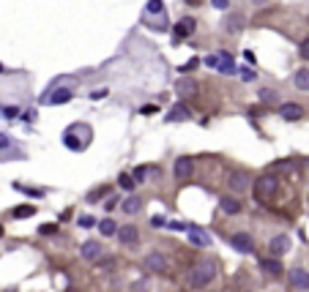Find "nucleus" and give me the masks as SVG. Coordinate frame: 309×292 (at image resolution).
Returning <instances> with one entry per match:
<instances>
[{"label":"nucleus","instance_id":"1","mask_svg":"<svg viewBox=\"0 0 309 292\" xmlns=\"http://www.w3.org/2000/svg\"><path fill=\"white\" fill-rule=\"evenodd\" d=\"M219 273V262L216 260H203V262H197L192 268V276H189V284L194 289L197 287H205V284H211L213 278H216Z\"/></svg>","mask_w":309,"mask_h":292},{"label":"nucleus","instance_id":"2","mask_svg":"<svg viewBox=\"0 0 309 292\" xmlns=\"http://www.w3.org/2000/svg\"><path fill=\"white\" fill-rule=\"evenodd\" d=\"M279 191V178L277 175H260L257 180H254V200L257 202H266V200H271L274 194Z\"/></svg>","mask_w":309,"mask_h":292},{"label":"nucleus","instance_id":"3","mask_svg":"<svg viewBox=\"0 0 309 292\" xmlns=\"http://www.w3.org/2000/svg\"><path fill=\"white\" fill-rule=\"evenodd\" d=\"M143 268L148 270V273H164L170 265H167V257L159 254V251H151V254L143 260Z\"/></svg>","mask_w":309,"mask_h":292},{"label":"nucleus","instance_id":"4","mask_svg":"<svg viewBox=\"0 0 309 292\" xmlns=\"http://www.w3.org/2000/svg\"><path fill=\"white\" fill-rule=\"evenodd\" d=\"M287 281H290V287L295 292H309V273H306L304 268H290Z\"/></svg>","mask_w":309,"mask_h":292},{"label":"nucleus","instance_id":"5","mask_svg":"<svg viewBox=\"0 0 309 292\" xmlns=\"http://www.w3.org/2000/svg\"><path fill=\"white\" fill-rule=\"evenodd\" d=\"M172 175H175L178 180H189L194 175V159H189V156L175 159V164H172Z\"/></svg>","mask_w":309,"mask_h":292},{"label":"nucleus","instance_id":"6","mask_svg":"<svg viewBox=\"0 0 309 292\" xmlns=\"http://www.w3.org/2000/svg\"><path fill=\"white\" fill-rule=\"evenodd\" d=\"M230 246L236 251H241V254H254V240H252L249 232H236L230 237Z\"/></svg>","mask_w":309,"mask_h":292},{"label":"nucleus","instance_id":"7","mask_svg":"<svg viewBox=\"0 0 309 292\" xmlns=\"http://www.w3.org/2000/svg\"><path fill=\"white\" fill-rule=\"evenodd\" d=\"M227 186H230L236 194H244V191H249V188H252V178L246 172H230Z\"/></svg>","mask_w":309,"mask_h":292},{"label":"nucleus","instance_id":"8","mask_svg":"<svg viewBox=\"0 0 309 292\" xmlns=\"http://www.w3.org/2000/svg\"><path fill=\"white\" fill-rule=\"evenodd\" d=\"M268 251H271V257H282L290 251V237L287 235H277L271 237V243H268Z\"/></svg>","mask_w":309,"mask_h":292},{"label":"nucleus","instance_id":"9","mask_svg":"<svg viewBox=\"0 0 309 292\" xmlns=\"http://www.w3.org/2000/svg\"><path fill=\"white\" fill-rule=\"evenodd\" d=\"M118 237H120L123 246H134V243L140 240V229L134 227V224H123V227L118 229Z\"/></svg>","mask_w":309,"mask_h":292},{"label":"nucleus","instance_id":"10","mask_svg":"<svg viewBox=\"0 0 309 292\" xmlns=\"http://www.w3.org/2000/svg\"><path fill=\"white\" fill-rule=\"evenodd\" d=\"M79 254H82V260H99L102 257V243L99 240H85L82 246H79Z\"/></svg>","mask_w":309,"mask_h":292},{"label":"nucleus","instance_id":"11","mask_svg":"<svg viewBox=\"0 0 309 292\" xmlns=\"http://www.w3.org/2000/svg\"><path fill=\"white\" fill-rule=\"evenodd\" d=\"M279 118L282 120H301L304 118V107L301 104H282L279 107Z\"/></svg>","mask_w":309,"mask_h":292},{"label":"nucleus","instance_id":"12","mask_svg":"<svg viewBox=\"0 0 309 292\" xmlns=\"http://www.w3.org/2000/svg\"><path fill=\"white\" fill-rule=\"evenodd\" d=\"M189 118H192V112H189V107H186V104H175L170 110V115H167L170 123H184V120H189Z\"/></svg>","mask_w":309,"mask_h":292},{"label":"nucleus","instance_id":"13","mask_svg":"<svg viewBox=\"0 0 309 292\" xmlns=\"http://www.w3.org/2000/svg\"><path fill=\"white\" fill-rule=\"evenodd\" d=\"M120 210L123 213H129V216H137L140 210H143V200H140L137 194H131V197H126L123 202H120Z\"/></svg>","mask_w":309,"mask_h":292},{"label":"nucleus","instance_id":"14","mask_svg":"<svg viewBox=\"0 0 309 292\" xmlns=\"http://www.w3.org/2000/svg\"><path fill=\"white\" fill-rule=\"evenodd\" d=\"M219 208L225 210L227 216H236V213H241V200H236V197H219Z\"/></svg>","mask_w":309,"mask_h":292},{"label":"nucleus","instance_id":"15","mask_svg":"<svg viewBox=\"0 0 309 292\" xmlns=\"http://www.w3.org/2000/svg\"><path fill=\"white\" fill-rule=\"evenodd\" d=\"M194 25H197V22H194L192 17H184V19H181V22H175V36H172V38H175V41H178V38H186V36H192Z\"/></svg>","mask_w":309,"mask_h":292},{"label":"nucleus","instance_id":"16","mask_svg":"<svg viewBox=\"0 0 309 292\" xmlns=\"http://www.w3.org/2000/svg\"><path fill=\"white\" fill-rule=\"evenodd\" d=\"M260 268L266 270V273H271V276H279L282 270V262H279V257H263V260H260Z\"/></svg>","mask_w":309,"mask_h":292},{"label":"nucleus","instance_id":"17","mask_svg":"<svg viewBox=\"0 0 309 292\" xmlns=\"http://www.w3.org/2000/svg\"><path fill=\"white\" fill-rule=\"evenodd\" d=\"M175 93H181V96H192V93H197V82L189 77H181L175 82Z\"/></svg>","mask_w":309,"mask_h":292},{"label":"nucleus","instance_id":"18","mask_svg":"<svg viewBox=\"0 0 309 292\" xmlns=\"http://www.w3.org/2000/svg\"><path fill=\"white\" fill-rule=\"evenodd\" d=\"M118 229H120V227H118V221H112L110 216L99 221V232H102L104 237H112V235H118Z\"/></svg>","mask_w":309,"mask_h":292},{"label":"nucleus","instance_id":"19","mask_svg":"<svg viewBox=\"0 0 309 292\" xmlns=\"http://www.w3.org/2000/svg\"><path fill=\"white\" fill-rule=\"evenodd\" d=\"M244 25H246V19L241 17V14H230V17L225 19V28L230 30V33H238L241 28H244Z\"/></svg>","mask_w":309,"mask_h":292},{"label":"nucleus","instance_id":"20","mask_svg":"<svg viewBox=\"0 0 309 292\" xmlns=\"http://www.w3.org/2000/svg\"><path fill=\"white\" fill-rule=\"evenodd\" d=\"M216 69H219L222 74H236V71H238V69H236V63H233V58L227 55V52H225V55H219V63H216Z\"/></svg>","mask_w":309,"mask_h":292},{"label":"nucleus","instance_id":"21","mask_svg":"<svg viewBox=\"0 0 309 292\" xmlns=\"http://www.w3.org/2000/svg\"><path fill=\"white\" fill-rule=\"evenodd\" d=\"M293 82H295V87H298V90H306V93H309V69H301V71H295Z\"/></svg>","mask_w":309,"mask_h":292},{"label":"nucleus","instance_id":"22","mask_svg":"<svg viewBox=\"0 0 309 292\" xmlns=\"http://www.w3.org/2000/svg\"><path fill=\"white\" fill-rule=\"evenodd\" d=\"M151 175H159V167H137L134 169V180L137 183H145V178H151Z\"/></svg>","mask_w":309,"mask_h":292},{"label":"nucleus","instance_id":"23","mask_svg":"<svg viewBox=\"0 0 309 292\" xmlns=\"http://www.w3.org/2000/svg\"><path fill=\"white\" fill-rule=\"evenodd\" d=\"M257 99L263 101V104H277V90H271V87H260Z\"/></svg>","mask_w":309,"mask_h":292},{"label":"nucleus","instance_id":"24","mask_svg":"<svg viewBox=\"0 0 309 292\" xmlns=\"http://www.w3.org/2000/svg\"><path fill=\"white\" fill-rule=\"evenodd\" d=\"M189 237H192V243H197V246H208V243H211L203 229H194V227H189Z\"/></svg>","mask_w":309,"mask_h":292},{"label":"nucleus","instance_id":"25","mask_svg":"<svg viewBox=\"0 0 309 292\" xmlns=\"http://www.w3.org/2000/svg\"><path fill=\"white\" fill-rule=\"evenodd\" d=\"M71 99V90H55V96H47V104H63V101H69Z\"/></svg>","mask_w":309,"mask_h":292},{"label":"nucleus","instance_id":"26","mask_svg":"<svg viewBox=\"0 0 309 292\" xmlns=\"http://www.w3.org/2000/svg\"><path fill=\"white\" fill-rule=\"evenodd\" d=\"M118 183H120V188H126V191H134V186H137V180H134V175H129V172H123L118 178Z\"/></svg>","mask_w":309,"mask_h":292},{"label":"nucleus","instance_id":"27","mask_svg":"<svg viewBox=\"0 0 309 292\" xmlns=\"http://www.w3.org/2000/svg\"><path fill=\"white\" fill-rule=\"evenodd\" d=\"M33 213H36V208H33V205H19V208L14 210L17 219H28V216H33Z\"/></svg>","mask_w":309,"mask_h":292},{"label":"nucleus","instance_id":"28","mask_svg":"<svg viewBox=\"0 0 309 292\" xmlns=\"http://www.w3.org/2000/svg\"><path fill=\"white\" fill-rule=\"evenodd\" d=\"M107 191H110V188H107V186H99V188H93V191L88 194V202H96V200H102V197H104Z\"/></svg>","mask_w":309,"mask_h":292},{"label":"nucleus","instance_id":"29","mask_svg":"<svg viewBox=\"0 0 309 292\" xmlns=\"http://www.w3.org/2000/svg\"><path fill=\"white\" fill-rule=\"evenodd\" d=\"M79 227H85V229H91V227H99V221L93 219V216H79Z\"/></svg>","mask_w":309,"mask_h":292},{"label":"nucleus","instance_id":"30","mask_svg":"<svg viewBox=\"0 0 309 292\" xmlns=\"http://www.w3.org/2000/svg\"><path fill=\"white\" fill-rule=\"evenodd\" d=\"M162 0H151V3H148V11H151V14H162Z\"/></svg>","mask_w":309,"mask_h":292},{"label":"nucleus","instance_id":"31","mask_svg":"<svg viewBox=\"0 0 309 292\" xmlns=\"http://www.w3.org/2000/svg\"><path fill=\"white\" fill-rule=\"evenodd\" d=\"M167 227H170V229H178V232H189V224H184V221H170Z\"/></svg>","mask_w":309,"mask_h":292},{"label":"nucleus","instance_id":"32","mask_svg":"<svg viewBox=\"0 0 309 292\" xmlns=\"http://www.w3.org/2000/svg\"><path fill=\"white\" fill-rule=\"evenodd\" d=\"M112 268H115V260H112V257L110 260H99V270H112Z\"/></svg>","mask_w":309,"mask_h":292},{"label":"nucleus","instance_id":"33","mask_svg":"<svg viewBox=\"0 0 309 292\" xmlns=\"http://www.w3.org/2000/svg\"><path fill=\"white\" fill-rule=\"evenodd\" d=\"M118 202H120L118 197H107V200H104V208H107V213H110L112 208H118Z\"/></svg>","mask_w":309,"mask_h":292},{"label":"nucleus","instance_id":"34","mask_svg":"<svg viewBox=\"0 0 309 292\" xmlns=\"http://www.w3.org/2000/svg\"><path fill=\"white\" fill-rule=\"evenodd\" d=\"M55 224H41V227H38V232H41V235H52V232H55Z\"/></svg>","mask_w":309,"mask_h":292},{"label":"nucleus","instance_id":"35","mask_svg":"<svg viewBox=\"0 0 309 292\" xmlns=\"http://www.w3.org/2000/svg\"><path fill=\"white\" fill-rule=\"evenodd\" d=\"M197 63H200V60H197V58H192V60H189V63H186V66H181V71H184V74H186V71H192V69H194V66H197Z\"/></svg>","mask_w":309,"mask_h":292},{"label":"nucleus","instance_id":"36","mask_svg":"<svg viewBox=\"0 0 309 292\" xmlns=\"http://www.w3.org/2000/svg\"><path fill=\"white\" fill-rule=\"evenodd\" d=\"M298 52H301V58H304V60H309V38H306L304 44H301V50H298Z\"/></svg>","mask_w":309,"mask_h":292},{"label":"nucleus","instance_id":"37","mask_svg":"<svg viewBox=\"0 0 309 292\" xmlns=\"http://www.w3.org/2000/svg\"><path fill=\"white\" fill-rule=\"evenodd\" d=\"M211 6H213V9H219V11H225L227 9V0H211Z\"/></svg>","mask_w":309,"mask_h":292},{"label":"nucleus","instance_id":"38","mask_svg":"<svg viewBox=\"0 0 309 292\" xmlns=\"http://www.w3.org/2000/svg\"><path fill=\"white\" fill-rule=\"evenodd\" d=\"M17 115V107H3V118H14Z\"/></svg>","mask_w":309,"mask_h":292},{"label":"nucleus","instance_id":"39","mask_svg":"<svg viewBox=\"0 0 309 292\" xmlns=\"http://www.w3.org/2000/svg\"><path fill=\"white\" fill-rule=\"evenodd\" d=\"M151 227H167V224H164L162 216H153V219H151Z\"/></svg>","mask_w":309,"mask_h":292},{"label":"nucleus","instance_id":"40","mask_svg":"<svg viewBox=\"0 0 309 292\" xmlns=\"http://www.w3.org/2000/svg\"><path fill=\"white\" fill-rule=\"evenodd\" d=\"M203 63H205V66H211V69H216V63H219V58H216V55H211V58H205V60H203Z\"/></svg>","mask_w":309,"mask_h":292},{"label":"nucleus","instance_id":"41","mask_svg":"<svg viewBox=\"0 0 309 292\" xmlns=\"http://www.w3.org/2000/svg\"><path fill=\"white\" fill-rule=\"evenodd\" d=\"M9 145H11V139L6 137V134H0V151H6V148H9Z\"/></svg>","mask_w":309,"mask_h":292},{"label":"nucleus","instance_id":"42","mask_svg":"<svg viewBox=\"0 0 309 292\" xmlns=\"http://www.w3.org/2000/svg\"><path fill=\"white\" fill-rule=\"evenodd\" d=\"M143 115H156V107H143Z\"/></svg>","mask_w":309,"mask_h":292},{"label":"nucleus","instance_id":"43","mask_svg":"<svg viewBox=\"0 0 309 292\" xmlns=\"http://www.w3.org/2000/svg\"><path fill=\"white\" fill-rule=\"evenodd\" d=\"M244 71V79H254V71H249V69H241Z\"/></svg>","mask_w":309,"mask_h":292},{"label":"nucleus","instance_id":"44","mask_svg":"<svg viewBox=\"0 0 309 292\" xmlns=\"http://www.w3.org/2000/svg\"><path fill=\"white\" fill-rule=\"evenodd\" d=\"M186 3H189V6H194V3H200V0H186Z\"/></svg>","mask_w":309,"mask_h":292},{"label":"nucleus","instance_id":"45","mask_svg":"<svg viewBox=\"0 0 309 292\" xmlns=\"http://www.w3.org/2000/svg\"><path fill=\"white\" fill-rule=\"evenodd\" d=\"M3 71H6V69H3V63H0V74H3Z\"/></svg>","mask_w":309,"mask_h":292},{"label":"nucleus","instance_id":"46","mask_svg":"<svg viewBox=\"0 0 309 292\" xmlns=\"http://www.w3.org/2000/svg\"><path fill=\"white\" fill-rule=\"evenodd\" d=\"M0 237H3V227H0Z\"/></svg>","mask_w":309,"mask_h":292},{"label":"nucleus","instance_id":"47","mask_svg":"<svg viewBox=\"0 0 309 292\" xmlns=\"http://www.w3.org/2000/svg\"><path fill=\"white\" fill-rule=\"evenodd\" d=\"M257 3H266V0H257Z\"/></svg>","mask_w":309,"mask_h":292}]
</instances>
